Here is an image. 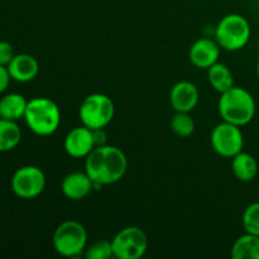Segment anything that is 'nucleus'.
<instances>
[{
    "label": "nucleus",
    "instance_id": "20e7f679",
    "mask_svg": "<svg viewBox=\"0 0 259 259\" xmlns=\"http://www.w3.org/2000/svg\"><path fill=\"white\" fill-rule=\"evenodd\" d=\"M252 35V27L245 17L238 13L224 15L214 29L215 40L222 50L235 52L248 45Z\"/></svg>",
    "mask_w": 259,
    "mask_h": 259
},
{
    "label": "nucleus",
    "instance_id": "6ab92c4d",
    "mask_svg": "<svg viewBox=\"0 0 259 259\" xmlns=\"http://www.w3.org/2000/svg\"><path fill=\"white\" fill-rule=\"evenodd\" d=\"M22 141V131L17 121L0 118V153L17 148Z\"/></svg>",
    "mask_w": 259,
    "mask_h": 259
},
{
    "label": "nucleus",
    "instance_id": "7ed1b4c3",
    "mask_svg": "<svg viewBox=\"0 0 259 259\" xmlns=\"http://www.w3.org/2000/svg\"><path fill=\"white\" fill-rule=\"evenodd\" d=\"M24 121L29 131L35 136H52L60 128L61 110L51 99L43 96L33 98L28 100Z\"/></svg>",
    "mask_w": 259,
    "mask_h": 259
},
{
    "label": "nucleus",
    "instance_id": "a878e982",
    "mask_svg": "<svg viewBox=\"0 0 259 259\" xmlns=\"http://www.w3.org/2000/svg\"><path fill=\"white\" fill-rule=\"evenodd\" d=\"M257 75H258V77H259V61L257 62Z\"/></svg>",
    "mask_w": 259,
    "mask_h": 259
},
{
    "label": "nucleus",
    "instance_id": "f3484780",
    "mask_svg": "<svg viewBox=\"0 0 259 259\" xmlns=\"http://www.w3.org/2000/svg\"><path fill=\"white\" fill-rule=\"evenodd\" d=\"M207 80L211 88L219 94L225 93L234 86V76L232 70L219 61L207 68Z\"/></svg>",
    "mask_w": 259,
    "mask_h": 259
},
{
    "label": "nucleus",
    "instance_id": "f257e3e1",
    "mask_svg": "<svg viewBox=\"0 0 259 259\" xmlns=\"http://www.w3.org/2000/svg\"><path fill=\"white\" fill-rule=\"evenodd\" d=\"M128 169V158L120 148L110 144L95 147L85 158V172L94 182V190L120 181Z\"/></svg>",
    "mask_w": 259,
    "mask_h": 259
},
{
    "label": "nucleus",
    "instance_id": "9d476101",
    "mask_svg": "<svg viewBox=\"0 0 259 259\" xmlns=\"http://www.w3.org/2000/svg\"><path fill=\"white\" fill-rule=\"evenodd\" d=\"M95 147L93 129L85 125L71 129L63 141L65 152L72 158H86Z\"/></svg>",
    "mask_w": 259,
    "mask_h": 259
},
{
    "label": "nucleus",
    "instance_id": "4be33fe9",
    "mask_svg": "<svg viewBox=\"0 0 259 259\" xmlns=\"http://www.w3.org/2000/svg\"><path fill=\"white\" fill-rule=\"evenodd\" d=\"M83 255L88 259H108L114 257L111 240H98L88 245Z\"/></svg>",
    "mask_w": 259,
    "mask_h": 259
},
{
    "label": "nucleus",
    "instance_id": "1a4fd4ad",
    "mask_svg": "<svg viewBox=\"0 0 259 259\" xmlns=\"http://www.w3.org/2000/svg\"><path fill=\"white\" fill-rule=\"evenodd\" d=\"M210 143L219 156L233 158L243 151L244 136L240 126L223 120L212 129L210 134Z\"/></svg>",
    "mask_w": 259,
    "mask_h": 259
},
{
    "label": "nucleus",
    "instance_id": "0eeeda50",
    "mask_svg": "<svg viewBox=\"0 0 259 259\" xmlns=\"http://www.w3.org/2000/svg\"><path fill=\"white\" fill-rule=\"evenodd\" d=\"M114 258L139 259L148 249V238L139 227H125L111 239Z\"/></svg>",
    "mask_w": 259,
    "mask_h": 259
},
{
    "label": "nucleus",
    "instance_id": "4468645a",
    "mask_svg": "<svg viewBox=\"0 0 259 259\" xmlns=\"http://www.w3.org/2000/svg\"><path fill=\"white\" fill-rule=\"evenodd\" d=\"M94 190V182L85 171L71 172L63 177L61 182V191L65 197L78 201L82 200Z\"/></svg>",
    "mask_w": 259,
    "mask_h": 259
},
{
    "label": "nucleus",
    "instance_id": "393cba45",
    "mask_svg": "<svg viewBox=\"0 0 259 259\" xmlns=\"http://www.w3.org/2000/svg\"><path fill=\"white\" fill-rule=\"evenodd\" d=\"M93 133H94V141H95L96 147L105 146V144H108L106 143V142H108V136H106L105 128L94 129Z\"/></svg>",
    "mask_w": 259,
    "mask_h": 259
},
{
    "label": "nucleus",
    "instance_id": "b1692460",
    "mask_svg": "<svg viewBox=\"0 0 259 259\" xmlns=\"http://www.w3.org/2000/svg\"><path fill=\"white\" fill-rule=\"evenodd\" d=\"M10 81H12V77H10L8 67L7 66L0 65V95L8 90Z\"/></svg>",
    "mask_w": 259,
    "mask_h": 259
},
{
    "label": "nucleus",
    "instance_id": "ddd939ff",
    "mask_svg": "<svg viewBox=\"0 0 259 259\" xmlns=\"http://www.w3.org/2000/svg\"><path fill=\"white\" fill-rule=\"evenodd\" d=\"M12 80L17 82H30L39 73V63L37 58L29 53H18L7 66Z\"/></svg>",
    "mask_w": 259,
    "mask_h": 259
},
{
    "label": "nucleus",
    "instance_id": "aec40b11",
    "mask_svg": "<svg viewBox=\"0 0 259 259\" xmlns=\"http://www.w3.org/2000/svg\"><path fill=\"white\" fill-rule=\"evenodd\" d=\"M195 121L190 116V113H177L171 119V129L176 136L187 138L195 132Z\"/></svg>",
    "mask_w": 259,
    "mask_h": 259
},
{
    "label": "nucleus",
    "instance_id": "f8f14e48",
    "mask_svg": "<svg viewBox=\"0 0 259 259\" xmlns=\"http://www.w3.org/2000/svg\"><path fill=\"white\" fill-rule=\"evenodd\" d=\"M200 100L199 89L190 81H179L169 93V103L177 113H191Z\"/></svg>",
    "mask_w": 259,
    "mask_h": 259
},
{
    "label": "nucleus",
    "instance_id": "9b49d317",
    "mask_svg": "<svg viewBox=\"0 0 259 259\" xmlns=\"http://www.w3.org/2000/svg\"><path fill=\"white\" fill-rule=\"evenodd\" d=\"M222 47L215 39L201 37L192 43L189 52V58L192 65L201 70H207L219 61Z\"/></svg>",
    "mask_w": 259,
    "mask_h": 259
},
{
    "label": "nucleus",
    "instance_id": "6e6552de",
    "mask_svg": "<svg viewBox=\"0 0 259 259\" xmlns=\"http://www.w3.org/2000/svg\"><path fill=\"white\" fill-rule=\"evenodd\" d=\"M46 175L39 167L27 164L13 174L10 189L13 194L23 200H32L39 196L46 189Z\"/></svg>",
    "mask_w": 259,
    "mask_h": 259
},
{
    "label": "nucleus",
    "instance_id": "5701e85b",
    "mask_svg": "<svg viewBox=\"0 0 259 259\" xmlns=\"http://www.w3.org/2000/svg\"><path fill=\"white\" fill-rule=\"evenodd\" d=\"M15 56L14 47L7 40H0V65L8 66Z\"/></svg>",
    "mask_w": 259,
    "mask_h": 259
},
{
    "label": "nucleus",
    "instance_id": "39448f33",
    "mask_svg": "<svg viewBox=\"0 0 259 259\" xmlns=\"http://www.w3.org/2000/svg\"><path fill=\"white\" fill-rule=\"evenodd\" d=\"M52 244L56 252L62 257H80L88 248L86 228L76 220H66L56 228Z\"/></svg>",
    "mask_w": 259,
    "mask_h": 259
},
{
    "label": "nucleus",
    "instance_id": "f03ea898",
    "mask_svg": "<svg viewBox=\"0 0 259 259\" xmlns=\"http://www.w3.org/2000/svg\"><path fill=\"white\" fill-rule=\"evenodd\" d=\"M218 110L223 120L242 128L254 119L257 104L249 91L240 86H233L220 94Z\"/></svg>",
    "mask_w": 259,
    "mask_h": 259
},
{
    "label": "nucleus",
    "instance_id": "412c9836",
    "mask_svg": "<svg viewBox=\"0 0 259 259\" xmlns=\"http://www.w3.org/2000/svg\"><path fill=\"white\" fill-rule=\"evenodd\" d=\"M242 224L245 233L259 237V201L252 202L245 207L242 215Z\"/></svg>",
    "mask_w": 259,
    "mask_h": 259
},
{
    "label": "nucleus",
    "instance_id": "dca6fc26",
    "mask_svg": "<svg viewBox=\"0 0 259 259\" xmlns=\"http://www.w3.org/2000/svg\"><path fill=\"white\" fill-rule=\"evenodd\" d=\"M258 169L257 159L247 152L242 151L232 158V171L239 181H253L257 177Z\"/></svg>",
    "mask_w": 259,
    "mask_h": 259
},
{
    "label": "nucleus",
    "instance_id": "423d86ee",
    "mask_svg": "<svg viewBox=\"0 0 259 259\" xmlns=\"http://www.w3.org/2000/svg\"><path fill=\"white\" fill-rule=\"evenodd\" d=\"M115 114V106L108 95L94 93L86 96L78 109V116L82 125L90 129L106 128Z\"/></svg>",
    "mask_w": 259,
    "mask_h": 259
},
{
    "label": "nucleus",
    "instance_id": "a211bd4d",
    "mask_svg": "<svg viewBox=\"0 0 259 259\" xmlns=\"http://www.w3.org/2000/svg\"><path fill=\"white\" fill-rule=\"evenodd\" d=\"M234 259H259V237L254 234L240 235L232 247Z\"/></svg>",
    "mask_w": 259,
    "mask_h": 259
},
{
    "label": "nucleus",
    "instance_id": "2eb2a0df",
    "mask_svg": "<svg viewBox=\"0 0 259 259\" xmlns=\"http://www.w3.org/2000/svg\"><path fill=\"white\" fill-rule=\"evenodd\" d=\"M28 100L18 93L5 94L0 98V118L18 121L24 119Z\"/></svg>",
    "mask_w": 259,
    "mask_h": 259
}]
</instances>
